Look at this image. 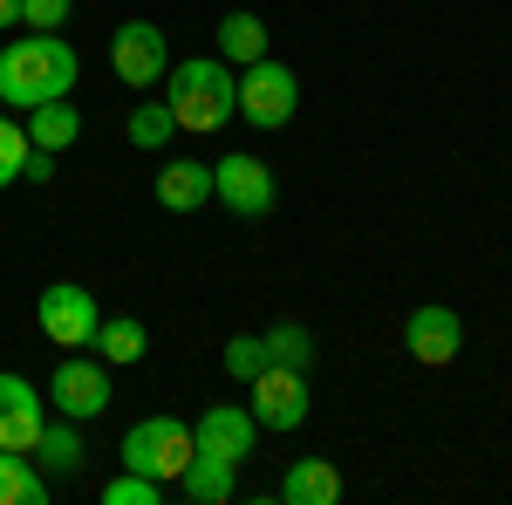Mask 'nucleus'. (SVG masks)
Here are the masks:
<instances>
[{
  "label": "nucleus",
  "mask_w": 512,
  "mask_h": 505,
  "mask_svg": "<svg viewBox=\"0 0 512 505\" xmlns=\"http://www.w3.org/2000/svg\"><path fill=\"white\" fill-rule=\"evenodd\" d=\"M76 48L62 35H14L0 48V103L7 110H41V103H55V96H69L76 89Z\"/></svg>",
  "instance_id": "obj_1"
},
{
  "label": "nucleus",
  "mask_w": 512,
  "mask_h": 505,
  "mask_svg": "<svg viewBox=\"0 0 512 505\" xmlns=\"http://www.w3.org/2000/svg\"><path fill=\"white\" fill-rule=\"evenodd\" d=\"M151 192H158L164 212H198V205H212V164L205 157H171Z\"/></svg>",
  "instance_id": "obj_13"
},
{
  "label": "nucleus",
  "mask_w": 512,
  "mask_h": 505,
  "mask_svg": "<svg viewBox=\"0 0 512 505\" xmlns=\"http://www.w3.org/2000/svg\"><path fill=\"white\" fill-rule=\"evenodd\" d=\"M260 55H267V21L260 14H219V62L246 69Z\"/></svg>",
  "instance_id": "obj_19"
},
{
  "label": "nucleus",
  "mask_w": 512,
  "mask_h": 505,
  "mask_svg": "<svg viewBox=\"0 0 512 505\" xmlns=\"http://www.w3.org/2000/svg\"><path fill=\"white\" fill-rule=\"evenodd\" d=\"M110 62H117V82L130 89H151V82L171 76V48H164V28L158 21H123L110 35Z\"/></svg>",
  "instance_id": "obj_9"
},
{
  "label": "nucleus",
  "mask_w": 512,
  "mask_h": 505,
  "mask_svg": "<svg viewBox=\"0 0 512 505\" xmlns=\"http://www.w3.org/2000/svg\"><path fill=\"white\" fill-rule=\"evenodd\" d=\"M164 110H171V123H178L185 137L226 130V117L239 110L233 62H219V55H185V62H171V76H164Z\"/></svg>",
  "instance_id": "obj_2"
},
{
  "label": "nucleus",
  "mask_w": 512,
  "mask_h": 505,
  "mask_svg": "<svg viewBox=\"0 0 512 505\" xmlns=\"http://www.w3.org/2000/svg\"><path fill=\"white\" fill-rule=\"evenodd\" d=\"M62 21H69V0H21V28H35V35H62Z\"/></svg>",
  "instance_id": "obj_26"
},
{
  "label": "nucleus",
  "mask_w": 512,
  "mask_h": 505,
  "mask_svg": "<svg viewBox=\"0 0 512 505\" xmlns=\"http://www.w3.org/2000/svg\"><path fill=\"white\" fill-rule=\"evenodd\" d=\"M35 465H41V471H62V478L82 465L76 417H48V424H41V437H35Z\"/></svg>",
  "instance_id": "obj_20"
},
{
  "label": "nucleus",
  "mask_w": 512,
  "mask_h": 505,
  "mask_svg": "<svg viewBox=\"0 0 512 505\" xmlns=\"http://www.w3.org/2000/svg\"><path fill=\"white\" fill-rule=\"evenodd\" d=\"M0 28H21V0H0Z\"/></svg>",
  "instance_id": "obj_28"
},
{
  "label": "nucleus",
  "mask_w": 512,
  "mask_h": 505,
  "mask_svg": "<svg viewBox=\"0 0 512 505\" xmlns=\"http://www.w3.org/2000/svg\"><path fill=\"white\" fill-rule=\"evenodd\" d=\"M89 349L103 355L110 369H130V362H144V349H151V328L137 314H103L96 335H89Z\"/></svg>",
  "instance_id": "obj_15"
},
{
  "label": "nucleus",
  "mask_w": 512,
  "mask_h": 505,
  "mask_svg": "<svg viewBox=\"0 0 512 505\" xmlns=\"http://www.w3.org/2000/svg\"><path fill=\"white\" fill-rule=\"evenodd\" d=\"M48 171H55V151H28V171L21 178H48Z\"/></svg>",
  "instance_id": "obj_27"
},
{
  "label": "nucleus",
  "mask_w": 512,
  "mask_h": 505,
  "mask_svg": "<svg viewBox=\"0 0 512 505\" xmlns=\"http://www.w3.org/2000/svg\"><path fill=\"white\" fill-rule=\"evenodd\" d=\"M403 349L417 355L424 369H444V362H458V349H465V321H458V308H444V301L417 308L410 321H403Z\"/></svg>",
  "instance_id": "obj_11"
},
{
  "label": "nucleus",
  "mask_w": 512,
  "mask_h": 505,
  "mask_svg": "<svg viewBox=\"0 0 512 505\" xmlns=\"http://www.w3.org/2000/svg\"><path fill=\"white\" fill-rule=\"evenodd\" d=\"M41 424H48V396L28 376L0 369V451H35Z\"/></svg>",
  "instance_id": "obj_10"
},
{
  "label": "nucleus",
  "mask_w": 512,
  "mask_h": 505,
  "mask_svg": "<svg viewBox=\"0 0 512 505\" xmlns=\"http://www.w3.org/2000/svg\"><path fill=\"white\" fill-rule=\"evenodd\" d=\"M219 362H226V376H239V383H253V376L267 369V349H260V335H233Z\"/></svg>",
  "instance_id": "obj_25"
},
{
  "label": "nucleus",
  "mask_w": 512,
  "mask_h": 505,
  "mask_svg": "<svg viewBox=\"0 0 512 505\" xmlns=\"http://www.w3.org/2000/svg\"><path fill=\"white\" fill-rule=\"evenodd\" d=\"M82 137V117L69 96H55V103H41V110H28V144L35 151H69Z\"/></svg>",
  "instance_id": "obj_18"
},
{
  "label": "nucleus",
  "mask_w": 512,
  "mask_h": 505,
  "mask_svg": "<svg viewBox=\"0 0 512 505\" xmlns=\"http://www.w3.org/2000/svg\"><path fill=\"white\" fill-rule=\"evenodd\" d=\"M192 437H198V451H212V458H226V465H246L253 444H260V424H253V410H239V403H212L192 424Z\"/></svg>",
  "instance_id": "obj_12"
},
{
  "label": "nucleus",
  "mask_w": 512,
  "mask_h": 505,
  "mask_svg": "<svg viewBox=\"0 0 512 505\" xmlns=\"http://www.w3.org/2000/svg\"><path fill=\"white\" fill-rule=\"evenodd\" d=\"M158 499H164V485L144 478V471H123V478L103 485V505H158Z\"/></svg>",
  "instance_id": "obj_24"
},
{
  "label": "nucleus",
  "mask_w": 512,
  "mask_h": 505,
  "mask_svg": "<svg viewBox=\"0 0 512 505\" xmlns=\"http://www.w3.org/2000/svg\"><path fill=\"white\" fill-rule=\"evenodd\" d=\"M260 349H267V362H280V369H315V335H308L301 321H274V328L260 335Z\"/></svg>",
  "instance_id": "obj_21"
},
{
  "label": "nucleus",
  "mask_w": 512,
  "mask_h": 505,
  "mask_svg": "<svg viewBox=\"0 0 512 505\" xmlns=\"http://www.w3.org/2000/svg\"><path fill=\"white\" fill-rule=\"evenodd\" d=\"M48 403H55V417H103L110 410V362L103 355H69V362H55V383H48Z\"/></svg>",
  "instance_id": "obj_6"
},
{
  "label": "nucleus",
  "mask_w": 512,
  "mask_h": 505,
  "mask_svg": "<svg viewBox=\"0 0 512 505\" xmlns=\"http://www.w3.org/2000/svg\"><path fill=\"white\" fill-rule=\"evenodd\" d=\"M212 198H219L233 219H267L280 192H274V171H267L253 151H226L219 164H212Z\"/></svg>",
  "instance_id": "obj_5"
},
{
  "label": "nucleus",
  "mask_w": 512,
  "mask_h": 505,
  "mask_svg": "<svg viewBox=\"0 0 512 505\" xmlns=\"http://www.w3.org/2000/svg\"><path fill=\"white\" fill-rule=\"evenodd\" d=\"M253 424L260 430H301L308 424V369H280V362H267L260 376H253Z\"/></svg>",
  "instance_id": "obj_8"
},
{
  "label": "nucleus",
  "mask_w": 512,
  "mask_h": 505,
  "mask_svg": "<svg viewBox=\"0 0 512 505\" xmlns=\"http://www.w3.org/2000/svg\"><path fill=\"white\" fill-rule=\"evenodd\" d=\"M192 451H198V437L178 417H144V424L123 430V471H144L158 485H178L185 465H192Z\"/></svg>",
  "instance_id": "obj_3"
},
{
  "label": "nucleus",
  "mask_w": 512,
  "mask_h": 505,
  "mask_svg": "<svg viewBox=\"0 0 512 505\" xmlns=\"http://www.w3.org/2000/svg\"><path fill=\"white\" fill-rule=\"evenodd\" d=\"M35 321H41V335H48L55 349H89V335H96L103 308H96V294H89V287L55 280V287L35 301Z\"/></svg>",
  "instance_id": "obj_7"
},
{
  "label": "nucleus",
  "mask_w": 512,
  "mask_h": 505,
  "mask_svg": "<svg viewBox=\"0 0 512 505\" xmlns=\"http://www.w3.org/2000/svg\"><path fill=\"white\" fill-rule=\"evenodd\" d=\"M0 505H48V471L35 451H0Z\"/></svg>",
  "instance_id": "obj_17"
},
{
  "label": "nucleus",
  "mask_w": 512,
  "mask_h": 505,
  "mask_svg": "<svg viewBox=\"0 0 512 505\" xmlns=\"http://www.w3.org/2000/svg\"><path fill=\"white\" fill-rule=\"evenodd\" d=\"M239 485V465H226V458H212V451H192V465H185V478H178V492L192 505H226Z\"/></svg>",
  "instance_id": "obj_16"
},
{
  "label": "nucleus",
  "mask_w": 512,
  "mask_h": 505,
  "mask_svg": "<svg viewBox=\"0 0 512 505\" xmlns=\"http://www.w3.org/2000/svg\"><path fill=\"white\" fill-rule=\"evenodd\" d=\"M164 137H178L171 110H164V103H137V110H130V144H137V151H164Z\"/></svg>",
  "instance_id": "obj_22"
},
{
  "label": "nucleus",
  "mask_w": 512,
  "mask_h": 505,
  "mask_svg": "<svg viewBox=\"0 0 512 505\" xmlns=\"http://www.w3.org/2000/svg\"><path fill=\"white\" fill-rule=\"evenodd\" d=\"M342 499V471L328 458H294L280 471V505H335Z\"/></svg>",
  "instance_id": "obj_14"
},
{
  "label": "nucleus",
  "mask_w": 512,
  "mask_h": 505,
  "mask_svg": "<svg viewBox=\"0 0 512 505\" xmlns=\"http://www.w3.org/2000/svg\"><path fill=\"white\" fill-rule=\"evenodd\" d=\"M294 110H301V76L287 62L260 55V62L239 69V117L253 123V130H280Z\"/></svg>",
  "instance_id": "obj_4"
},
{
  "label": "nucleus",
  "mask_w": 512,
  "mask_h": 505,
  "mask_svg": "<svg viewBox=\"0 0 512 505\" xmlns=\"http://www.w3.org/2000/svg\"><path fill=\"white\" fill-rule=\"evenodd\" d=\"M28 151H35V144H28V123L0 117V192H7V185L28 171Z\"/></svg>",
  "instance_id": "obj_23"
}]
</instances>
